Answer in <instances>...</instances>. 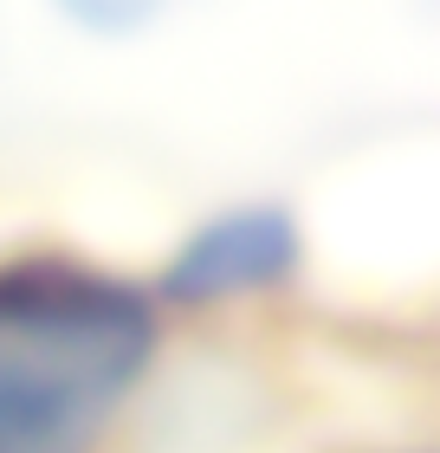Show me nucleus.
<instances>
[{
  "mask_svg": "<svg viewBox=\"0 0 440 453\" xmlns=\"http://www.w3.org/2000/svg\"><path fill=\"white\" fill-rule=\"evenodd\" d=\"M52 7H58L66 27L91 33V39H130L143 27H156L175 0H52Z\"/></svg>",
  "mask_w": 440,
  "mask_h": 453,
  "instance_id": "obj_3",
  "label": "nucleus"
},
{
  "mask_svg": "<svg viewBox=\"0 0 440 453\" xmlns=\"http://www.w3.org/2000/svg\"><path fill=\"white\" fill-rule=\"evenodd\" d=\"M298 265H305L298 214L279 201H240V208L207 214L195 234H181V246L162 265V298L188 304V311L240 304L291 285Z\"/></svg>",
  "mask_w": 440,
  "mask_h": 453,
  "instance_id": "obj_2",
  "label": "nucleus"
},
{
  "mask_svg": "<svg viewBox=\"0 0 440 453\" xmlns=\"http://www.w3.org/2000/svg\"><path fill=\"white\" fill-rule=\"evenodd\" d=\"M162 343L156 298L85 259L0 265V453H97Z\"/></svg>",
  "mask_w": 440,
  "mask_h": 453,
  "instance_id": "obj_1",
  "label": "nucleus"
}]
</instances>
